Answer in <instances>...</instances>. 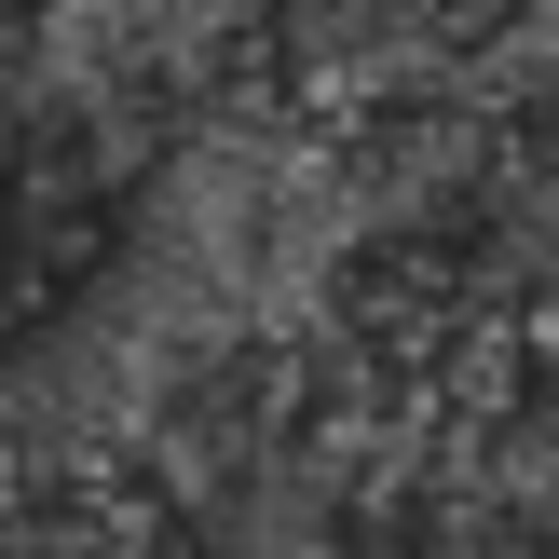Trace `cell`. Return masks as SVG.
<instances>
[{
  "label": "cell",
  "instance_id": "obj_1",
  "mask_svg": "<svg viewBox=\"0 0 559 559\" xmlns=\"http://www.w3.org/2000/svg\"><path fill=\"white\" fill-rule=\"evenodd\" d=\"M533 14L546 0H287L273 14V96L300 123L409 109V96H451L464 69H491Z\"/></svg>",
  "mask_w": 559,
  "mask_h": 559
}]
</instances>
